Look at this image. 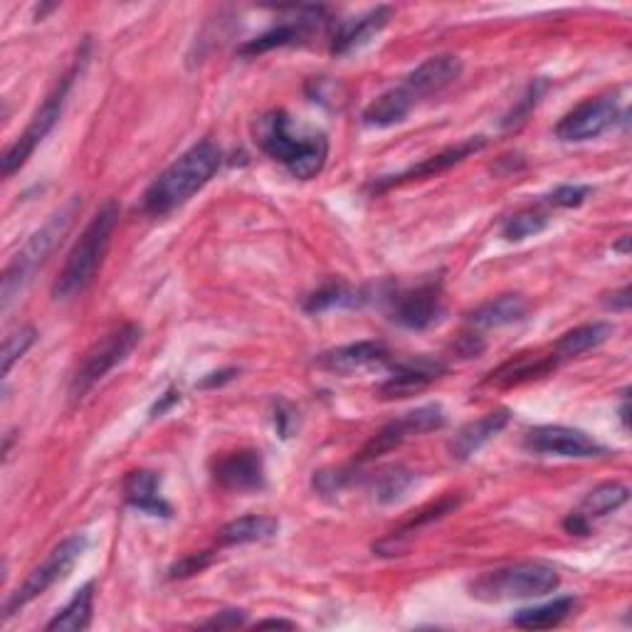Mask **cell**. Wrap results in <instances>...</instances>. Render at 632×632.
I'll use <instances>...</instances> for the list:
<instances>
[{
    "label": "cell",
    "instance_id": "cell-1",
    "mask_svg": "<svg viewBox=\"0 0 632 632\" xmlns=\"http://www.w3.org/2000/svg\"><path fill=\"white\" fill-rule=\"evenodd\" d=\"M220 164L223 154L213 141L205 139L201 144L191 146L146 188L144 211L151 215H168L176 211L178 205L191 201L203 186L211 183Z\"/></svg>",
    "mask_w": 632,
    "mask_h": 632
},
{
    "label": "cell",
    "instance_id": "cell-2",
    "mask_svg": "<svg viewBox=\"0 0 632 632\" xmlns=\"http://www.w3.org/2000/svg\"><path fill=\"white\" fill-rule=\"evenodd\" d=\"M254 141L270 158H275L287 171L309 181L322 174L329 156V141L324 134H295L285 111H270L254 124Z\"/></svg>",
    "mask_w": 632,
    "mask_h": 632
},
{
    "label": "cell",
    "instance_id": "cell-3",
    "mask_svg": "<svg viewBox=\"0 0 632 632\" xmlns=\"http://www.w3.org/2000/svg\"><path fill=\"white\" fill-rule=\"evenodd\" d=\"M117 220H119V205L115 201H107L90 220L87 228L80 235V240L74 242L68 260H64L60 277L55 279L52 285L55 299L62 301L72 299L82 295V291L92 285L104 262V254L109 250L111 232L117 228Z\"/></svg>",
    "mask_w": 632,
    "mask_h": 632
},
{
    "label": "cell",
    "instance_id": "cell-4",
    "mask_svg": "<svg viewBox=\"0 0 632 632\" xmlns=\"http://www.w3.org/2000/svg\"><path fill=\"white\" fill-rule=\"evenodd\" d=\"M82 211L80 198H70L60 211H55L40 230H35L27 242L17 250L15 258L8 262L3 272V287H0V305L8 309L13 305V299L21 297V291L27 287V282L35 277V272L40 270L50 254L58 250V245L64 240V235L70 232Z\"/></svg>",
    "mask_w": 632,
    "mask_h": 632
},
{
    "label": "cell",
    "instance_id": "cell-5",
    "mask_svg": "<svg viewBox=\"0 0 632 632\" xmlns=\"http://www.w3.org/2000/svg\"><path fill=\"white\" fill-rule=\"evenodd\" d=\"M561 586V575L546 563H514L487 571L469 583V596L485 603L541 598Z\"/></svg>",
    "mask_w": 632,
    "mask_h": 632
},
{
    "label": "cell",
    "instance_id": "cell-6",
    "mask_svg": "<svg viewBox=\"0 0 632 632\" xmlns=\"http://www.w3.org/2000/svg\"><path fill=\"white\" fill-rule=\"evenodd\" d=\"M141 342V326L139 324H124L102 336L97 344L87 348V354L82 356L77 371L72 375L70 395L72 401H82L94 385L107 379L109 371H115L119 363H124L131 356V351Z\"/></svg>",
    "mask_w": 632,
    "mask_h": 632
},
{
    "label": "cell",
    "instance_id": "cell-7",
    "mask_svg": "<svg viewBox=\"0 0 632 632\" xmlns=\"http://www.w3.org/2000/svg\"><path fill=\"white\" fill-rule=\"evenodd\" d=\"M84 549H87V536H82V534H72L68 536V539L55 546V549L45 556L43 563H37L35 569L27 573L23 586L15 593H11V598L3 603V620L15 616V612L25 608L27 603L40 598L43 593L50 591L58 581L68 579V573L74 569V563L82 559Z\"/></svg>",
    "mask_w": 632,
    "mask_h": 632
},
{
    "label": "cell",
    "instance_id": "cell-8",
    "mask_svg": "<svg viewBox=\"0 0 632 632\" xmlns=\"http://www.w3.org/2000/svg\"><path fill=\"white\" fill-rule=\"evenodd\" d=\"M74 74H77V64H74L68 74H62L58 84L52 87V92L47 94L45 102L40 104V109L35 111L31 124H27V129L21 136H17L15 144L5 151L3 158H0V164H3V176H13L15 171H21V168L27 164V158L33 156V151L43 144L45 136L50 134L55 124H58L64 104H68V94L74 82Z\"/></svg>",
    "mask_w": 632,
    "mask_h": 632
},
{
    "label": "cell",
    "instance_id": "cell-9",
    "mask_svg": "<svg viewBox=\"0 0 632 632\" xmlns=\"http://www.w3.org/2000/svg\"><path fill=\"white\" fill-rule=\"evenodd\" d=\"M445 422H448L445 410H442L440 405H420V408L405 413L403 418L389 422L383 430L375 432V436L366 442V448L358 452V462L381 457L385 452L401 448L408 438L422 436V432L430 430H440Z\"/></svg>",
    "mask_w": 632,
    "mask_h": 632
},
{
    "label": "cell",
    "instance_id": "cell-10",
    "mask_svg": "<svg viewBox=\"0 0 632 632\" xmlns=\"http://www.w3.org/2000/svg\"><path fill=\"white\" fill-rule=\"evenodd\" d=\"M620 119V102L616 94H603L596 99H586L569 111L559 124H556V139L565 144H581V141L598 139L600 134L616 124Z\"/></svg>",
    "mask_w": 632,
    "mask_h": 632
},
{
    "label": "cell",
    "instance_id": "cell-11",
    "mask_svg": "<svg viewBox=\"0 0 632 632\" xmlns=\"http://www.w3.org/2000/svg\"><path fill=\"white\" fill-rule=\"evenodd\" d=\"M524 448L534 452V455H553V457H573V460L600 457L608 452L598 440H593L588 432L565 428V426L532 428L524 436Z\"/></svg>",
    "mask_w": 632,
    "mask_h": 632
},
{
    "label": "cell",
    "instance_id": "cell-12",
    "mask_svg": "<svg viewBox=\"0 0 632 632\" xmlns=\"http://www.w3.org/2000/svg\"><path fill=\"white\" fill-rule=\"evenodd\" d=\"M326 21H324V8H299L295 11V17H287L285 23H279L272 27V31L262 33L254 40L245 43L240 47L242 58H252V55H262L275 50V47H289V45H299L305 43L307 37L319 31Z\"/></svg>",
    "mask_w": 632,
    "mask_h": 632
},
{
    "label": "cell",
    "instance_id": "cell-13",
    "mask_svg": "<svg viewBox=\"0 0 632 632\" xmlns=\"http://www.w3.org/2000/svg\"><path fill=\"white\" fill-rule=\"evenodd\" d=\"M442 317V295L438 285H420L391 299V319L403 329H428Z\"/></svg>",
    "mask_w": 632,
    "mask_h": 632
},
{
    "label": "cell",
    "instance_id": "cell-14",
    "mask_svg": "<svg viewBox=\"0 0 632 632\" xmlns=\"http://www.w3.org/2000/svg\"><path fill=\"white\" fill-rule=\"evenodd\" d=\"M213 477L230 492H258L265 487V462L258 450L230 452L215 462Z\"/></svg>",
    "mask_w": 632,
    "mask_h": 632
},
{
    "label": "cell",
    "instance_id": "cell-15",
    "mask_svg": "<svg viewBox=\"0 0 632 632\" xmlns=\"http://www.w3.org/2000/svg\"><path fill=\"white\" fill-rule=\"evenodd\" d=\"M460 74H462L460 58H455V55H436V58L420 62L418 68L405 77L401 87L418 102L422 97H430V94H438L450 87L452 82L460 80Z\"/></svg>",
    "mask_w": 632,
    "mask_h": 632
},
{
    "label": "cell",
    "instance_id": "cell-16",
    "mask_svg": "<svg viewBox=\"0 0 632 632\" xmlns=\"http://www.w3.org/2000/svg\"><path fill=\"white\" fill-rule=\"evenodd\" d=\"M448 373V366L432 358H418V361L398 363L393 375L381 385L383 398H410V395L430 389L432 383Z\"/></svg>",
    "mask_w": 632,
    "mask_h": 632
},
{
    "label": "cell",
    "instance_id": "cell-17",
    "mask_svg": "<svg viewBox=\"0 0 632 632\" xmlns=\"http://www.w3.org/2000/svg\"><path fill=\"white\" fill-rule=\"evenodd\" d=\"M509 418H512V413L502 408V410H492L482 415L479 420L467 422V426L460 428L457 436L450 440V445H448L450 457L455 462L469 460L475 452L482 450L489 440H494L499 432L509 426Z\"/></svg>",
    "mask_w": 632,
    "mask_h": 632
},
{
    "label": "cell",
    "instance_id": "cell-18",
    "mask_svg": "<svg viewBox=\"0 0 632 632\" xmlns=\"http://www.w3.org/2000/svg\"><path fill=\"white\" fill-rule=\"evenodd\" d=\"M485 144H487V141L482 136L465 139V141H460V144L450 146L445 151H440V154H436V156L426 158V162H420L418 166L408 168V171H403L401 176L385 178V181H381L379 186H373V188H379V191H383V188L398 186V183H405V181H415V178H430V176H436V174H442V171H448V168H452L455 164L465 162L467 156L477 154L479 148H485Z\"/></svg>",
    "mask_w": 632,
    "mask_h": 632
},
{
    "label": "cell",
    "instance_id": "cell-19",
    "mask_svg": "<svg viewBox=\"0 0 632 632\" xmlns=\"http://www.w3.org/2000/svg\"><path fill=\"white\" fill-rule=\"evenodd\" d=\"M393 11L391 8H375V11H368L361 17H354V21L338 23L336 33L332 35V52L334 55H348L363 47L371 37L379 35L385 25H389Z\"/></svg>",
    "mask_w": 632,
    "mask_h": 632
},
{
    "label": "cell",
    "instance_id": "cell-20",
    "mask_svg": "<svg viewBox=\"0 0 632 632\" xmlns=\"http://www.w3.org/2000/svg\"><path fill=\"white\" fill-rule=\"evenodd\" d=\"M389 348L381 342H358L332 348V351L319 356V363L336 373H354L371 366H381L389 361Z\"/></svg>",
    "mask_w": 632,
    "mask_h": 632
},
{
    "label": "cell",
    "instance_id": "cell-21",
    "mask_svg": "<svg viewBox=\"0 0 632 632\" xmlns=\"http://www.w3.org/2000/svg\"><path fill=\"white\" fill-rule=\"evenodd\" d=\"M124 499L139 512L151 516H171V506L162 497V479L156 472L134 469L124 479Z\"/></svg>",
    "mask_w": 632,
    "mask_h": 632
},
{
    "label": "cell",
    "instance_id": "cell-22",
    "mask_svg": "<svg viewBox=\"0 0 632 632\" xmlns=\"http://www.w3.org/2000/svg\"><path fill=\"white\" fill-rule=\"evenodd\" d=\"M460 502H462L460 494H448V497L438 499V502L428 504L426 509H420V512L410 516L398 532H393L389 539H383L379 546H375V551H379L381 556H401L405 549H408V539L415 529H420V526H426L430 522H438V518H442L445 514L455 512Z\"/></svg>",
    "mask_w": 632,
    "mask_h": 632
},
{
    "label": "cell",
    "instance_id": "cell-23",
    "mask_svg": "<svg viewBox=\"0 0 632 632\" xmlns=\"http://www.w3.org/2000/svg\"><path fill=\"white\" fill-rule=\"evenodd\" d=\"M529 314V301L522 295H502L492 301H485L482 307L469 311L467 322L479 329H497L522 322Z\"/></svg>",
    "mask_w": 632,
    "mask_h": 632
},
{
    "label": "cell",
    "instance_id": "cell-24",
    "mask_svg": "<svg viewBox=\"0 0 632 632\" xmlns=\"http://www.w3.org/2000/svg\"><path fill=\"white\" fill-rule=\"evenodd\" d=\"M413 107H415V99L403 87L389 90L363 109V124L371 129H385V127L401 124V121L410 115Z\"/></svg>",
    "mask_w": 632,
    "mask_h": 632
},
{
    "label": "cell",
    "instance_id": "cell-25",
    "mask_svg": "<svg viewBox=\"0 0 632 632\" xmlns=\"http://www.w3.org/2000/svg\"><path fill=\"white\" fill-rule=\"evenodd\" d=\"M616 332V326L608 322H591L581 324L565 332L559 342L553 346V358L556 361H565V358H575L581 354L591 351V348H598L600 344H606L608 338Z\"/></svg>",
    "mask_w": 632,
    "mask_h": 632
},
{
    "label": "cell",
    "instance_id": "cell-26",
    "mask_svg": "<svg viewBox=\"0 0 632 632\" xmlns=\"http://www.w3.org/2000/svg\"><path fill=\"white\" fill-rule=\"evenodd\" d=\"M279 522L275 516L265 514H250L240 516L235 522L225 524L218 532V544L220 546H242V544H254V541H267L272 536H277Z\"/></svg>",
    "mask_w": 632,
    "mask_h": 632
},
{
    "label": "cell",
    "instance_id": "cell-27",
    "mask_svg": "<svg viewBox=\"0 0 632 632\" xmlns=\"http://www.w3.org/2000/svg\"><path fill=\"white\" fill-rule=\"evenodd\" d=\"M573 610H575V598L563 596L551 603H544V606L518 610L512 618V625L522 630H549V628L561 625V622L569 618Z\"/></svg>",
    "mask_w": 632,
    "mask_h": 632
},
{
    "label": "cell",
    "instance_id": "cell-28",
    "mask_svg": "<svg viewBox=\"0 0 632 632\" xmlns=\"http://www.w3.org/2000/svg\"><path fill=\"white\" fill-rule=\"evenodd\" d=\"M92 610H94V583H87V586H82L74 593L72 600L58 612V616L47 622V630L50 632L87 630L92 622Z\"/></svg>",
    "mask_w": 632,
    "mask_h": 632
},
{
    "label": "cell",
    "instance_id": "cell-29",
    "mask_svg": "<svg viewBox=\"0 0 632 632\" xmlns=\"http://www.w3.org/2000/svg\"><path fill=\"white\" fill-rule=\"evenodd\" d=\"M630 499V489L622 482H603L598 487H593L591 492L583 497L579 514L588 518H600L608 516L612 512H618L620 506H625Z\"/></svg>",
    "mask_w": 632,
    "mask_h": 632
},
{
    "label": "cell",
    "instance_id": "cell-30",
    "mask_svg": "<svg viewBox=\"0 0 632 632\" xmlns=\"http://www.w3.org/2000/svg\"><path fill=\"white\" fill-rule=\"evenodd\" d=\"M556 366H559V361H556L553 354L544 356V358H536V361H512V363L499 368L497 373H492L489 383H497V385H504V389H509V385H518L524 381L541 379V375L551 373Z\"/></svg>",
    "mask_w": 632,
    "mask_h": 632
},
{
    "label": "cell",
    "instance_id": "cell-31",
    "mask_svg": "<svg viewBox=\"0 0 632 632\" xmlns=\"http://www.w3.org/2000/svg\"><path fill=\"white\" fill-rule=\"evenodd\" d=\"M366 297L361 291L344 285V282H334V285H326L322 289H317L314 295H309L305 301L307 314H319V311L338 309V307H358Z\"/></svg>",
    "mask_w": 632,
    "mask_h": 632
},
{
    "label": "cell",
    "instance_id": "cell-32",
    "mask_svg": "<svg viewBox=\"0 0 632 632\" xmlns=\"http://www.w3.org/2000/svg\"><path fill=\"white\" fill-rule=\"evenodd\" d=\"M415 482V475L405 467H389L379 472V477L373 479V497L381 504H393L408 492Z\"/></svg>",
    "mask_w": 632,
    "mask_h": 632
},
{
    "label": "cell",
    "instance_id": "cell-33",
    "mask_svg": "<svg viewBox=\"0 0 632 632\" xmlns=\"http://www.w3.org/2000/svg\"><path fill=\"white\" fill-rule=\"evenodd\" d=\"M546 228H549V215L539 211H524L512 215V218L502 225V238L509 242H522L544 232Z\"/></svg>",
    "mask_w": 632,
    "mask_h": 632
},
{
    "label": "cell",
    "instance_id": "cell-34",
    "mask_svg": "<svg viewBox=\"0 0 632 632\" xmlns=\"http://www.w3.org/2000/svg\"><path fill=\"white\" fill-rule=\"evenodd\" d=\"M35 329L33 326H23L17 332L5 336L3 344V375L11 373V368L21 361V358L27 354V348L35 344Z\"/></svg>",
    "mask_w": 632,
    "mask_h": 632
},
{
    "label": "cell",
    "instance_id": "cell-35",
    "mask_svg": "<svg viewBox=\"0 0 632 632\" xmlns=\"http://www.w3.org/2000/svg\"><path fill=\"white\" fill-rule=\"evenodd\" d=\"M593 193L591 186H559L556 191L549 195V203L556 207H579L586 198Z\"/></svg>",
    "mask_w": 632,
    "mask_h": 632
},
{
    "label": "cell",
    "instance_id": "cell-36",
    "mask_svg": "<svg viewBox=\"0 0 632 632\" xmlns=\"http://www.w3.org/2000/svg\"><path fill=\"white\" fill-rule=\"evenodd\" d=\"M211 561H213V556L207 553V551L186 556V559L178 561L171 569V579H188V575L201 573L203 569H207V565H211Z\"/></svg>",
    "mask_w": 632,
    "mask_h": 632
},
{
    "label": "cell",
    "instance_id": "cell-37",
    "mask_svg": "<svg viewBox=\"0 0 632 632\" xmlns=\"http://www.w3.org/2000/svg\"><path fill=\"white\" fill-rule=\"evenodd\" d=\"M240 625H245L242 610H223L215 618L203 622V628H213V630H228V628H240Z\"/></svg>",
    "mask_w": 632,
    "mask_h": 632
},
{
    "label": "cell",
    "instance_id": "cell-38",
    "mask_svg": "<svg viewBox=\"0 0 632 632\" xmlns=\"http://www.w3.org/2000/svg\"><path fill=\"white\" fill-rule=\"evenodd\" d=\"M563 529L569 532L571 536H588V532H591V522L586 516L583 514H569L563 518Z\"/></svg>",
    "mask_w": 632,
    "mask_h": 632
},
{
    "label": "cell",
    "instance_id": "cell-39",
    "mask_svg": "<svg viewBox=\"0 0 632 632\" xmlns=\"http://www.w3.org/2000/svg\"><path fill=\"white\" fill-rule=\"evenodd\" d=\"M455 351L462 354L465 358H472V356H479V354L485 351V344L479 342V336H475V334H465V336H462L460 342H457Z\"/></svg>",
    "mask_w": 632,
    "mask_h": 632
},
{
    "label": "cell",
    "instance_id": "cell-40",
    "mask_svg": "<svg viewBox=\"0 0 632 632\" xmlns=\"http://www.w3.org/2000/svg\"><path fill=\"white\" fill-rule=\"evenodd\" d=\"M606 307L612 311H628L630 309V287H622L612 291L610 299H606Z\"/></svg>",
    "mask_w": 632,
    "mask_h": 632
},
{
    "label": "cell",
    "instance_id": "cell-41",
    "mask_svg": "<svg viewBox=\"0 0 632 632\" xmlns=\"http://www.w3.org/2000/svg\"><path fill=\"white\" fill-rule=\"evenodd\" d=\"M181 401V393H178L176 389H168L164 395H162V401H158L156 405H154V410H151V415H164L168 408H174V405Z\"/></svg>",
    "mask_w": 632,
    "mask_h": 632
},
{
    "label": "cell",
    "instance_id": "cell-42",
    "mask_svg": "<svg viewBox=\"0 0 632 632\" xmlns=\"http://www.w3.org/2000/svg\"><path fill=\"white\" fill-rule=\"evenodd\" d=\"M235 368H228V371H218V373H211L207 379L201 383V389H215V385H223L225 381H232L235 379Z\"/></svg>",
    "mask_w": 632,
    "mask_h": 632
},
{
    "label": "cell",
    "instance_id": "cell-43",
    "mask_svg": "<svg viewBox=\"0 0 632 632\" xmlns=\"http://www.w3.org/2000/svg\"><path fill=\"white\" fill-rule=\"evenodd\" d=\"M258 628H295V622H289V620H275V618H270V620H260L258 622Z\"/></svg>",
    "mask_w": 632,
    "mask_h": 632
},
{
    "label": "cell",
    "instance_id": "cell-44",
    "mask_svg": "<svg viewBox=\"0 0 632 632\" xmlns=\"http://www.w3.org/2000/svg\"><path fill=\"white\" fill-rule=\"evenodd\" d=\"M628 413H630V405H628V398H625V401H622V405H620V420H622V428H625V430L630 428V420H628L630 415H628Z\"/></svg>",
    "mask_w": 632,
    "mask_h": 632
},
{
    "label": "cell",
    "instance_id": "cell-45",
    "mask_svg": "<svg viewBox=\"0 0 632 632\" xmlns=\"http://www.w3.org/2000/svg\"><path fill=\"white\" fill-rule=\"evenodd\" d=\"M612 250H616V252H622V254H628V252H630V238H622L620 242L612 245Z\"/></svg>",
    "mask_w": 632,
    "mask_h": 632
}]
</instances>
